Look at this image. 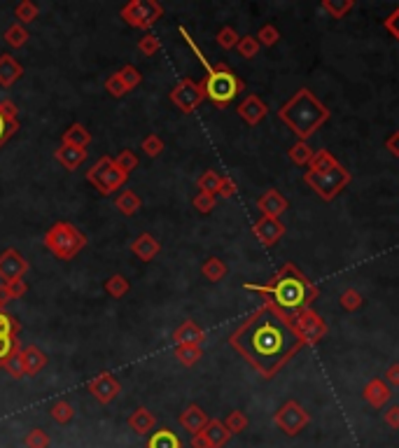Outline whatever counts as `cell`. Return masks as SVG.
Returning a JSON list of instances; mask_svg holds the SVG:
<instances>
[{
	"label": "cell",
	"instance_id": "12",
	"mask_svg": "<svg viewBox=\"0 0 399 448\" xmlns=\"http://www.w3.org/2000/svg\"><path fill=\"white\" fill-rule=\"evenodd\" d=\"M87 390L91 392V397H94L98 404H110V402H115L119 397V392H122V383H119L110 371H103V374H98L94 381L87 383Z\"/></svg>",
	"mask_w": 399,
	"mask_h": 448
},
{
	"label": "cell",
	"instance_id": "61",
	"mask_svg": "<svg viewBox=\"0 0 399 448\" xmlns=\"http://www.w3.org/2000/svg\"><path fill=\"white\" fill-rule=\"evenodd\" d=\"M10 301H14V294L10 290V285H5V283H0V308H5Z\"/></svg>",
	"mask_w": 399,
	"mask_h": 448
},
{
	"label": "cell",
	"instance_id": "27",
	"mask_svg": "<svg viewBox=\"0 0 399 448\" xmlns=\"http://www.w3.org/2000/svg\"><path fill=\"white\" fill-rule=\"evenodd\" d=\"M91 143V133L87 131L84 124H70L61 136V145H70V147H80V150H87V145Z\"/></svg>",
	"mask_w": 399,
	"mask_h": 448
},
{
	"label": "cell",
	"instance_id": "55",
	"mask_svg": "<svg viewBox=\"0 0 399 448\" xmlns=\"http://www.w3.org/2000/svg\"><path fill=\"white\" fill-rule=\"evenodd\" d=\"M383 420H385V425L392 427V430H399V404L388 406L383 413Z\"/></svg>",
	"mask_w": 399,
	"mask_h": 448
},
{
	"label": "cell",
	"instance_id": "42",
	"mask_svg": "<svg viewBox=\"0 0 399 448\" xmlns=\"http://www.w3.org/2000/svg\"><path fill=\"white\" fill-rule=\"evenodd\" d=\"M224 423V427H227V430L231 432V434H241L243 430H248V416H245L243 411H231L227 418L222 420Z\"/></svg>",
	"mask_w": 399,
	"mask_h": 448
},
{
	"label": "cell",
	"instance_id": "47",
	"mask_svg": "<svg viewBox=\"0 0 399 448\" xmlns=\"http://www.w3.org/2000/svg\"><path fill=\"white\" fill-rule=\"evenodd\" d=\"M117 75L122 77V82L126 84V89H129V91L136 89L138 84L143 82V75H140V70L136 66H131V63H129V66H124V68H119Z\"/></svg>",
	"mask_w": 399,
	"mask_h": 448
},
{
	"label": "cell",
	"instance_id": "31",
	"mask_svg": "<svg viewBox=\"0 0 399 448\" xmlns=\"http://www.w3.org/2000/svg\"><path fill=\"white\" fill-rule=\"evenodd\" d=\"M313 147L308 145V140H297L290 150H287V157H290L292 164H297V166H308L311 164V159H313Z\"/></svg>",
	"mask_w": 399,
	"mask_h": 448
},
{
	"label": "cell",
	"instance_id": "40",
	"mask_svg": "<svg viewBox=\"0 0 399 448\" xmlns=\"http://www.w3.org/2000/svg\"><path fill=\"white\" fill-rule=\"evenodd\" d=\"M38 5L33 3V0H24V3H19L17 5V10H14V17L19 19V24L21 26H26V24H33L35 19H38Z\"/></svg>",
	"mask_w": 399,
	"mask_h": 448
},
{
	"label": "cell",
	"instance_id": "62",
	"mask_svg": "<svg viewBox=\"0 0 399 448\" xmlns=\"http://www.w3.org/2000/svg\"><path fill=\"white\" fill-rule=\"evenodd\" d=\"M189 444H192V448H208L206 439H203L201 434H194V437H192V441H189Z\"/></svg>",
	"mask_w": 399,
	"mask_h": 448
},
{
	"label": "cell",
	"instance_id": "5",
	"mask_svg": "<svg viewBox=\"0 0 399 448\" xmlns=\"http://www.w3.org/2000/svg\"><path fill=\"white\" fill-rule=\"evenodd\" d=\"M42 243H45V248L52 252L56 259L70 262V259H75L84 248H87V236H84L75 224L56 222L45 231Z\"/></svg>",
	"mask_w": 399,
	"mask_h": 448
},
{
	"label": "cell",
	"instance_id": "32",
	"mask_svg": "<svg viewBox=\"0 0 399 448\" xmlns=\"http://www.w3.org/2000/svg\"><path fill=\"white\" fill-rule=\"evenodd\" d=\"M49 416H52L54 423L68 425L70 420L75 418V409H73V404H70L68 399H59V402L52 404V409H49Z\"/></svg>",
	"mask_w": 399,
	"mask_h": 448
},
{
	"label": "cell",
	"instance_id": "38",
	"mask_svg": "<svg viewBox=\"0 0 399 448\" xmlns=\"http://www.w3.org/2000/svg\"><path fill=\"white\" fill-rule=\"evenodd\" d=\"M339 304L343 311H348V313H355V311H360L362 304H364V297L360 292L355 290V287H348V290H343L341 292V297H339Z\"/></svg>",
	"mask_w": 399,
	"mask_h": 448
},
{
	"label": "cell",
	"instance_id": "14",
	"mask_svg": "<svg viewBox=\"0 0 399 448\" xmlns=\"http://www.w3.org/2000/svg\"><path fill=\"white\" fill-rule=\"evenodd\" d=\"M252 236H255L262 245H266V248H271V245H276L280 238L285 236V224L280 222L278 217L262 215L255 224H252Z\"/></svg>",
	"mask_w": 399,
	"mask_h": 448
},
{
	"label": "cell",
	"instance_id": "51",
	"mask_svg": "<svg viewBox=\"0 0 399 448\" xmlns=\"http://www.w3.org/2000/svg\"><path fill=\"white\" fill-rule=\"evenodd\" d=\"M7 374H10L14 381H19V378H24L26 376V371H24V360H21V350H17L10 360L5 362V367H3Z\"/></svg>",
	"mask_w": 399,
	"mask_h": 448
},
{
	"label": "cell",
	"instance_id": "20",
	"mask_svg": "<svg viewBox=\"0 0 399 448\" xmlns=\"http://www.w3.org/2000/svg\"><path fill=\"white\" fill-rule=\"evenodd\" d=\"M206 341V332L196 325L194 320H185L182 325L173 332V343L175 346H201Z\"/></svg>",
	"mask_w": 399,
	"mask_h": 448
},
{
	"label": "cell",
	"instance_id": "58",
	"mask_svg": "<svg viewBox=\"0 0 399 448\" xmlns=\"http://www.w3.org/2000/svg\"><path fill=\"white\" fill-rule=\"evenodd\" d=\"M385 150H388L395 159H399V131H392L390 136L385 138Z\"/></svg>",
	"mask_w": 399,
	"mask_h": 448
},
{
	"label": "cell",
	"instance_id": "46",
	"mask_svg": "<svg viewBox=\"0 0 399 448\" xmlns=\"http://www.w3.org/2000/svg\"><path fill=\"white\" fill-rule=\"evenodd\" d=\"M24 446L26 448H49V434L40 427H33L31 432L24 437Z\"/></svg>",
	"mask_w": 399,
	"mask_h": 448
},
{
	"label": "cell",
	"instance_id": "11",
	"mask_svg": "<svg viewBox=\"0 0 399 448\" xmlns=\"http://www.w3.org/2000/svg\"><path fill=\"white\" fill-rule=\"evenodd\" d=\"M171 101L180 112L189 115V112H194L203 101H206V94H203L199 82H194L192 77H182V80L171 89Z\"/></svg>",
	"mask_w": 399,
	"mask_h": 448
},
{
	"label": "cell",
	"instance_id": "36",
	"mask_svg": "<svg viewBox=\"0 0 399 448\" xmlns=\"http://www.w3.org/2000/svg\"><path fill=\"white\" fill-rule=\"evenodd\" d=\"M175 357H178V362L182 367H194L196 362L201 360L203 355V348L201 346H175Z\"/></svg>",
	"mask_w": 399,
	"mask_h": 448
},
{
	"label": "cell",
	"instance_id": "41",
	"mask_svg": "<svg viewBox=\"0 0 399 448\" xmlns=\"http://www.w3.org/2000/svg\"><path fill=\"white\" fill-rule=\"evenodd\" d=\"M19 332L21 322L12 313H7L5 308H0V336H19Z\"/></svg>",
	"mask_w": 399,
	"mask_h": 448
},
{
	"label": "cell",
	"instance_id": "44",
	"mask_svg": "<svg viewBox=\"0 0 399 448\" xmlns=\"http://www.w3.org/2000/svg\"><path fill=\"white\" fill-rule=\"evenodd\" d=\"M259 42H257V38L255 35H243L241 40H238V45H236V49H238V54L243 56V59H255V56L259 54Z\"/></svg>",
	"mask_w": 399,
	"mask_h": 448
},
{
	"label": "cell",
	"instance_id": "4",
	"mask_svg": "<svg viewBox=\"0 0 399 448\" xmlns=\"http://www.w3.org/2000/svg\"><path fill=\"white\" fill-rule=\"evenodd\" d=\"M332 112L322 105L311 89H299L285 105H280L278 117L285 126H290L299 140H308L322 124L327 122Z\"/></svg>",
	"mask_w": 399,
	"mask_h": 448
},
{
	"label": "cell",
	"instance_id": "28",
	"mask_svg": "<svg viewBox=\"0 0 399 448\" xmlns=\"http://www.w3.org/2000/svg\"><path fill=\"white\" fill-rule=\"evenodd\" d=\"M145 448H182V441H180V437L173 430L164 427V430H154L150 434V439H147Z\"/></svg>",
	"mask_w": 399,
	"mask_h": 448
},
{
	"label": "cell",
	"instance_id": "33",
	"mask_svg": "<svg viewBox=\"0 0 399 448\" xmlns=\"http://www.w3.org/2000/svg\"><path fill=\"white\" fill-rule=\"evenodd\" d=\"M322 12H327L332 19H343L355 7V0H322Z\"/></svg>",
	"mask_w": 399,
	"mask_h": 448
},
{
	"label": "cell",
	"instance_id": "59",
	"mask_svg": "<svg viewBox=\"0 0 399 448\" xmlns=\"http://www.w3.org/2000/svg\"><path fill=\"white\" fill-rule=\"evenodd\" d=\"M385 383H388V385H397V388H399V362L390 364V367L385 369Z\"/></svg>",
	"mask_w": 399,
	"mask_h": 448
},
{
	"label": "cell",
	"instance_id": "49",
	"mask_svg": "<svg viewBox=\"0 0 399 448\" xmlns=\"http://www.w3.org/2000/svg\"><path fill=\"white\" fill-rule=\"evenodd\" d=\"M257 42L259 45H264V47H273L276 42L280 40V33H278V28L273 26V24H264L262 28L257 31Z\"/></svg>",
	"mask_w": 399,
	"mask_h": 448
},
{
	"label": "cell",
	"instance_id": "24",
	"mask_svg": "<svg viewBox=\"0 0 399 448\" xmlns=\"http://www.w3.org/2000/svg\"><path fill=\"white\" fill-rule=\"evenodd\" d=\"M24 75V66L12 54H0V87L10 89Z\"/></svg>",
	"mask_w": 399,
	"mask_h": 448
},
{
	"label": "cell",
	"instance_id": "57",
	"mask_svg": "<svg viewBox=\"0 0 399 448\" xmlns=\"http://www.w3.org/2000/svg\"><path fill=\"white\" fill-rule=\"evenodd\" d=\"M383 26H385V28H388V31H390L392 35H395V40L399 42V7H397V10H395V12H392V14H390V17H388V19H385V21H383Z\"/></svg>",
	"mask_w": 399,
	"mask_h": 448
},
{
	"label": "cell",
	"instance_id": "48",
	"mask_svg": "<svg viewBox=\"0 0 399 448\" xmlns=\"http://www.w3.org/2000/svg\"><path fill=\"white\" fill-rule=\"evenodd\" d=\"M138 52L145 54V56H154L161 52V40L157 38V35L152 33H145L143 38L138 40Z\"/></svg>",
	"mask_w": 399,
	"mask_h": 448
},
{
	"label": "cell",
	"instance_id": "52",
	"mask_svg": "<svg viewBox=\"0 0 399 448\" xmlns=\"http://www.w3.org/2000/svg\"><path fill=\"white\" fill-rule=\"evenodd\" d=\"M194 208L199 210V213H203V215H208V213H213L215 210V206H217V199L213 194H206V192H199L194 196Z\"/></svg>",
	"mask_w": 399,
	"mask_h": 448
},
{
	"label": "cell",
	"instance_id": "13",
	"mask_svg": "<svg viewBox=\"0 0 399 448\" xmlns=\"http://www.w3.org/2000/svg\"><path fill=\"white\" fill-rule=\"evenodd\" d=\"M28 271L26 257L17 252L14 248H7L3 255H0V280L3 283H14V280H21Z\"/></svg>",
	"mask_w": 399,
	"mask_h": 448
},
{
	"label": "cell",
	"instance_id": "9",
	"mask_svg": "<svg viewBox=\"0 0 399 448\" xmlns=\"http://www.w3.org/2000/svg\"><path fill=\"white\" fill-rule=\"evenodd\" d=\"M273 423H276L278 430L285 432L287 437H297V434H301V430L308 427L311 416H308V411L297 402V399H290V402H285L276 413H273Z\"/></svg>",
	"mask_w": 399,
	"mask_h": 448
},
{
	"label": "cell",
	"instance_id": "50",
	"mask_svg": "<svg viewBox=\"0 0 399 448\" xmlns=\"http://www.w3.org/2000/svg\"><path fill=\"white\" fill-rule=\"evenodd\" d=\"M140 150H143L150 159H154V157H159V154L164 152V140H161L157 133H150L147 138H143V145H140Z\"/></svg>",
	"mask_w": 399,
	"mask_h": 448
},
{
	"label": "cell",
	"instance_id": "3",
	"mask_svg": "<svg viewBox=\"0 0 399 448\" xmlns=\"http://www.w3.org/2000/svg\"><path fill=\"white\" fill-rule=\"evenodd\" d=\"M178 33L182 35V38H185L189 49H192L194 56L199 59V63L203 66V70H206V77H203V80L199 82L201 89H203V94H206V98L215 105V108L224 110L245 89L243 80L227 66V63H210L206 56H203V52L199 49V45L194 42L192 35L187 33L185 26H178Z\"/></svg>",
	"mask_w": 399,
	"mask_h": 448
},
{
	"label": "cell",
	"instance_id": "39",
	"mask_svg": "<svg viewBox=\"0 0 399 448\" xmlns=\"http://www.w3.org/2000/svg\"><path fill=\"white\" fill-rule=\"evenodd\" d=\"M336 164H339V161H336V157L329 150H315L311 164H308V171H327V168H332Z\"/></svg>",
	"mask_w": 399,
	"mask_h": 448
},
{
	"label": "cell",
	"instance_id": "23",
	"mask_svg": "<svg viewBox=\"0 0 399 448\" xmlns=\"http://www.w3.org/2000/svg\"><path fill=\"white\" fill-rule=\"evenodd\" d=\"M54 159L66 168V171H75L80 168L84 161H87V150H80V147H70V145H59L54 152Z\"/></svg>",
	"mask_w": 399,
	"mask_h": 448
},
{
	"label": "cell",
	"instance_id": "8",
	"mask_svg": "<svg viewBox=\"0 0 399 448\" xmlns=\"http://www.w3.org/2000/svg\"><path fill=\"white\" fill-rule=\"evenodd\" d=\"M119 14H122V19L131 28L147 31V28H152L164 17V7H161L157 0H129V3L119 10Z\"/></svg>",
	"mask_w": 399,
	"mask_h": 448
},
{
	"label": "cell",
	"instance_id": "60",
	"mask_svg": "<svg viewBox=\"0 0 399 448\" xmlns=\"http://www.w3.org/2000/svg\"><path fill=\"white\" fill-rule=\"evenodd\" d=\"M5 285H10L14 299H21V297H24V294L28 292V285H26L24 278H21V280H14V283H5Z\"/></svg>",
	"mask_w": 399,
	"mask_h": 448
},
{
	"label": "cell",
	"instance_id": "54",
	"mask_svg": "<svg viewBox=\"0 0 399 448\" xmlns=\"http://www.w3.org/2000/svg\"><path fill=\"white\" fill-rule=\"evenodd\" d=\"M105 91H108L112 98H122V96L129 94V89H126V84L122 82V77H119L117 73L105 80Z\"/></svg>",
	"mask_w": 399,
	"mask_h": 448
},
{
	"label": "cell",
	"instance_id": "18",
	"mask_svg": "<svg viewBox=\"0 0 399 448\" xmlns=\"http://www.w3.org/2000/svg\"><path fill=\"white\" fill-rule=\"evenodd\" d=\"M287 206H290V203H287V199L278 192V189H266V192L257 199L259 213L266 215V217H278V220H280V215L287 210Z\"/></svg>",
	"mask_w": 399,
	"mask_h": 448
},
{
	"label": "cell",
	"instance_id": "25",
	"mask_svg": "<svg viewBox=\"0 0 399 448\" xmlns=\"http://www.w3.org/2000/svg\"><path fill=\"white\" fill-rule=\"evenodd\" d=\"M131 252L138 259H143V262H152L161 252V243L152 234H140L136 241L131 243Z\"/></svg>",
	"mask_w": 399,
	"mask_h": 448
},
{
	"label": "cell",
	"instance_id": "16",
	"mask_svg": "<svg viewBox=\"0 0 399 448\" xmlns=\"http://www.w3.org/2000/svg\"><path fill=\"white\" fill-rule=\"evenodd\" d=\"M362 397H364V402L371 406V409H383V406L390 404L392 390H390V385L383 381V378L376 376V378H371L367 385H364Z\"/></svg>",
	"mask_w": 399,
	"mask_h": 448
},
{
	"label": "cell",
	"instance_id": "30",
	"mask_svg": "<svg viewBox=\"0 0 399 448\" xmlns=\"http://www.w3.org/2000/svg\"><path fill=\"white\" fill-rule=\"evenodd\" d=\"M201 273H203V278L210 280V283H220V280H224V276L229 273V269L220 257H208L201 266Z\"/></svg>",
	"mask_w": 399,
	"mask_h": 448
},
{
	"label": "cell",
	"instance_id": "21",
	"mask_svg": "<svg viewBox=\"0 0 399 448\" xmlns=\"http://www.w3.org/2000/svg\"><path fill=\"white\" fill-rule=\"evenodd\" d=\"M203 439H206V444L208 448H224L229 444V439H231V432L224 427L222 420H217V418H210L208 420V425L203 427V430L199 432Z\"/></svg>",
	"mask_w": 399,
	"mask_h": 448
},
{
	"label": "cell",
	"instance_id": "34",
	"mask_svg": "<svg viewBox=\"0 0 399 448\" xmlns=\"http://www.w3.org/2000/svg\"><path fill=\"white\" fill-rule=\"evenodd\" d=\"M3 38H5V42H7L10 47L19 49V47H24L26 42H28V38H31V33H28L26 26H21L19 21H17V24L7 26V31H5Z\"/></svg>",
	"mask_w": 399,
	"mask_h": 448
},
{
	"label": "cell",
	"instance_id": "43",
	"mask_svg": "<svg viewBox=\"0 0 399 448\" xmlns=\"http://www.w3.org/2000/svg\"><path fill=\"white\" fill-rule=\"evenodd\" d=\"M17 350H21L19 336H0V369L5 367V362L10 360Z\"/></svg>",
	"mask_w": 399,
	"mask_h": 448
},
{
	"label": "cell",
	"instance_id": "26",
	"mask_svg": "<svg viewBox=\"0 0 399 448\" xmlns=\"http://www.w3.org/2000/svg\"><path fill=\"white\" fill-rule=\"evenodd\" d=\"M21 360H24V371L26 376H38L42 369L47 367V355L45 350L38 346H26L21 348Z\"/></svg>",
	"mask_w": 399,
	"mask_h": 448
},
{
	"label": "cell",
	"instance_id": "29",
	"mask_svg": "<svg viewBox=\"0 0 399 448\" xmlns=\"http://www.w3.org/2000/svg\"><path fill=\"white\" fill-rule=\"evenodd\" d=\"M115 206H117V210L122 215L131 217V215H136L140 210L143 201H140V196L136 192H131V189H122V192L117 194V199H115Z\"/></svg>",
	"mask_w": 399,
	"mask_h": 448
},
{
	"label": "cell",
	"instance_id": "56",
	"mask_svg": "<svg viewBox=\"0 0 399 448\" xmlns=\"http://www.w3.org/2000/svg\"><path fill=\"white\" fill-rule=\"evenodd\" d=\"M236 189H238V187H236L234 178H229V175H224L222 182H220V192H217V194H220L222 199H231V196L236 194Z\"/></svg>",
	"mask_w": 399,
	"mask_h": 448
},
{
	"label": "cell",
	"instance_id": "53",
	"mask_svg": "<svg viewBox=\"0 0 399 448\" xmlns=\"http://www.w3.org/2000/svg\"><path fill=\"white\" fill-rule=\"evenodd\" d=\"M115 164H117L119 168H122V171H124L126 175H129L131 171H136V168H138V157H136V154H133L131 150H122V152H119L117 157H115Z\"/></svg>",
	"mask_w": 399,
	"mask_h": 448
},
{
	"label": "cell",
	"instance_id": "7",
	"mask_svg": "<svg viewBox=\"0 0 399 448\" xmlns=\"http://www.w3.org/2000/svg\"><path fill=\"white\" fill-rule=\"evenodd\" d=\"M126 178H129V175H126L122 168L115 164V159L108 157V154H103L87 171V182L103 196H112L117 189H122L126 185Z\"/></svg>",
	"mask_w": 399,
	"mask_h": 448
},
{
	"label": "cell",
	"instance_id": "1",
	"mask_svg": "<svg viewBox=\"0 0 399 448\" xmlns=\"http://www.w3.org/2000/svg\"><path fill=\"white\" fill-rule=\"evenodd\" d=\"M229 346L264 381H271L301 348H306V343L294 329L290 315L264 299V304L229 334Z\"/></svg>",
	"mask_w": 399,
	"mask_h": 448
},
{
	"label": "cell",
	"instance_id": "45",
	"mask_svg": "<svg viewBox=\"0 0 399 448\" xmlns=\"http://www.w3.org/2000/svg\"><path fill=\"white\" fill-rule=\"evenodd\" d=\"M217 45H220L222 49H234L238 45V40H241V35L236 33L234 26H224L217 31Z\"/></svg>",
	"mask_w": 399,
	"mask_h": 448
},
{
	"label": "cell",
	"instance_id": "17",
	"mask_svg": "<svg viewBox=\"0 0 399 448\" xmlns=\"http://www.w3.org/2000/svg\"><path fill=\"white\" fill-rule=\"evenodd\" d=\"M236 112H238V117H241L245 124L257 126L266 117V112H269V105H266L257 94H250V96L243 98V103L238 105Z\"/></svg>",
	"mask_w": 399,
	"mask_h": 448
},
{
	"label": "cell",
	"instance_id": "10",
	"mask_svg": "<svg viewBox=\"0 0 399 448\" xmlns=\"http://www.w3.org/2000/svg\"><path fill=\"white\" fill-rule=\"evenodd\" d=\"M290 320L306 346H315V343H320L327 336V322L313 308H301V311L290 315Z\"/></svg>",
	"mask_w": 399,
	"mask_h": 448
},
{
	"label": "cell",
	"instance_id": "37",
	"mask_svg": "<svg viewBox=\"0 0 399 448\" xmlns=\"http://www.w3.org/2000/svg\"><path fill=\"white\" fill-rule=\"evenodd\" d=\"M220 182H222V175L217 171H206L199 175V180H196V187H199V192H206V194H217L220 192Z\"/></svg>",
	"mask_w": 399,
	"mask_h": 448
},
{
	"label": "cell",
	"instance_id": "22",
	"mask_svg": "<svg viewBox=\"0 0 399 448\" xmlns=\"http://www.w3.org/2000/svg\"><path fill=\"white\" fill-rule=\"evenodd\" d=\"M129 427L138 437H147V434H152L154 427H157V416H154L150 409L140 406V409H136L129 416Z\"/></svg>",
	"mask_w": 399,
	"mask_h": 448
},
{
	"label": "cell",
	"instance_id": "15",
	"mask_svg": "<svg viewBox=\"0 0 399 448\" xmlns=\"http://www.w3.org/2000/svg\"><path fill=\"white\" fill-rule=\"evenodd\" d=\"M19 131V110L12 101H0V150Z\"/></svg>",
	"mask_w": 399,
	"mask_h": 448
},
{
	"label": "cell",
	"instance_id": "19",
	"mask_svg": "<svg viewBox=\"0 0 399 448\" xmlns=\"http://www.w3.org/2000/svg\"><path fill=\"white\" fill-rule=\"evenodd\" d=\"M208 416H206V411L201 409L199 404H189V406H185V409H182V413L178 416V423H180V427L182 430H187L189 434H199L203 427L208 425Z\"/></svg>",
	"mask_w": 399,
	"mask_h": 448
},
{
	"label": "cell",
	"instance_id": "2",
	"mask_svg": "<svg viewBox=\"0 0 399 448\" xmlns=\"http://www.w3.org/2000/svg\"><path fill=\"white\" fill-rule=\"evenodd\" d=\"M243 290L264 294L266 299L273 301V304H276L280 311H285L287 315L297 313L301 308H311V304L320 294L318 285H315L313 280H308V276H304L292 262L280 266L264 285L245 283Z\"/></svg>",
	"mask_w": 399,
	"mask_h": 448
},
{
	"label": "cell",
	"instance_id": "6",
	"mask_svg": "<svg viewBox=\"0 0 399 448\" xmlns=\"http://www.w3.org/2000/svg\"><path fill=\"white\" fill-rule=\"evenodd\" d=\"M353 175L343 164H336L327 171H306L304 173V182L313 189L320 199L325 201H334L343 189L350 185Z\"/></svg>",
	"mask_w": 399,
	"mask_h": 448
},
{
	"label": "cell",
	"instance_id": "35",
	"mask_svg": "<svg viewBox=\"0 0 399 448\" xmlns=\"http://www.w3.org/2000/svg\"><path fill=\"white\" fill-rule=\"evenodd\" d=\"M105 292L110 294L112 299H122L126 292L131 290V285H129V280H126L122 273H112V276L105 280Z\"/></svg>",
	"mask_w": 399,
	"mask_h": 448
}]
</instances>
